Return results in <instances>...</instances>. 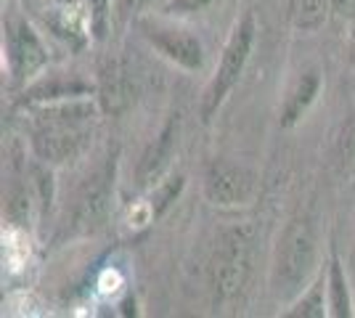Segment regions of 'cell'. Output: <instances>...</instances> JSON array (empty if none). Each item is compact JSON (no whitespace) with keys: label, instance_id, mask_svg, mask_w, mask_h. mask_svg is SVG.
<instances>
[{"label":"cell","instance_id":"obj_20","mask_svg":"<svg viewBox=\"0 0 355 318\" xmlns=\"http://www.w3.org/2000/svg\"><path fill=\"white\" fill-rule=\"evenodd\" d=\"M154 0H119V11L122 14H138V11H144L146 6H151Z\"/></svg>","mask_w":355,"mask_h":318},{"label":"cell","instance_id":"obj_11","mask_svg":"<svg viewBox=\"0 0 355 318\" xmlns=\"http://www.w3.org/2000/svg\"><path fill=\"white\" fill-rule=\"evenodd\" d=\"M318 91H321V72L313 69V72H305L300 77L282 104V117H279L282 127H295L297 122L305 117V112L311 109Z\"/></svg>","mask_w":355,"mask_h":318},{"label":"cell","instance_id":"obj_2","mask_svg":"<svg viewBox=\"0 0 355 318\" xmlns=\"http://www.w3.org/2000/svg\"><path fill=\"white\" fill-rule=\"evenodd\" d=\"M315 268V231L308 218H295L284 228L273 258V289L284 300L300 297Z\"/></svg>","mask_w":355,"mask_h":318},{"label":"cell","instance_id":"obj_17","mask_svg":"<svg viewBox=\"0 0 355 318\" xmlns=\"http://www.w3.org/2000/svg\"><path fill=\"white\" fill-rule=\"evenodd\" d=\"M180 188H183V175H178L173 181H167L164 186H159L157 191H154V202H151V207H154V215H162L173 202L178 199L180 194Z\"/></svg>","mask_w":355,"mask_h":318},{"label":"cell","instance_id":"obj_10","mask_svg":"<svg viewBox=\"0 0 355 318\" xmlns=\"http://www.w3.org/2000/svg\"><path fill=\"white\" fill-rule=\"evenodd\" d=\"M175 127L178 122L170 120L162 127V133L157 136V141L148 146L141 162H138V170H135V178H138V186L141 188H148L162 178V173L167 170L170 159H173V149H175Z\"/></svg>","mask_w":355,"mask_h":318},{"label":"cell","instance_id":"obj_13","mask_svg":"<svg viewBox=\"0 0 355 318\" xmlns=\"http://www.w3.org/2000/svg\"><path fill=\"white\" fill-rule=\"evenodd\" d=\"M90 85L85 82H67V80H48V82H40L35 85L30 93H24L27 104H56V101H69V98H80V96H88Z\"/></svg>","mask_w":355,"mask_h":318},{"label":"cell","instance_id":"obj_15","mask_svg":"<svg viewBox=\"0 0 355 318\" xmlns=\"http://www.w3.org/2000/svg\"><path fill=\"white\" fill-rule=\"evenodd\" d=\"M324 310V281H315L313 287H308L300 297L292 310H286L289 318H321Z\"/></svg>","mask_w":355,"mask_h":318},{"label":"cell","instance_id":"obj_19","mask_svg":"<svg viewBox=\"0 0 355 318\" xmlns=\"http://www.w3.org/2000/svg\"><path fill=\"white\" fill-rule=\"evenodd\" d=\"M340 154L342 157H350V159H355V114L347 120V125L342 127L340 133Z\"/></svg>","mask_w":355,"mask_h":318},{"label":"cell","instance_id":"obj_1","mask_svg":"<svg viewBox=\"0 0 355 318\" xmlns=\"http://www.w3.org/2000/svg\"><path fill=\"white\" fill-rule=\"evenodd\" d=\"M69 101H56L40 112V125L32 133V152L43 162L74 159L88 143V122L93 117V106L69 104Z\"/></svg>","mask_w":355,"mask_h":318},{"label":"cell","instance_id":"obj_21","mask_svg":"<svg viewBox=\"0 0 355 318\" xmlns=\"http://www.w3.org/2000/svg\"><path fill=\"white\" fill-rule=\"evenodd\" d=\"M350 61H353V67H355V46H353V51H350Z\"/></svg>","mask_w":355,"mask_h":318},{"label":"cell","instance_id":"obj_16","mask_svg":"<svg viewBox=\"0 0 355 318\" xmlns=\"http://www.w3.org/2000/svg\"><path fill=\"white\" fill-rule=\"evenodd\" d=\"M88 14H90V32L104 40L106 30H109V14H112V0H88Z\"/></svg>","mask_w":355,"mask_h":318},{"label":"cell","instance_id":"obj_18","mask_svg":"<svg viewBox=\"0 0 355 318\" xmlns=\"http://www.w3.org/2000/svg\"><path fill=\"white\" fill-rule=\"evenodd\" d=\"M212 0H167L164 14H196L202 8H207Z\"/></svg>","mask_w":355,"mask_h":318},{"label":"cell","instance_id":"obj_3","mask_svg":"<svg viewBox=\"0 0 355 318\" xmlns=\"http://www.w3.org/2000/svg\"><path fill=\"white\" fill-rule=\"evenodd\" d=\"M252 249H254V228L234 226L225 228L209 258V287L218 300L239 297L252 273Z\"/></svg>","mask_w":355,"mask_h":318},{"label":"cell","instance_id":"obj_4","mask_svg":"<svg viewBox=\"0 0 355 318\" xmlns=\"http://www.w3.org/2000/svg\"><path fill=\"white\" fill-rule=\"evenodd\" d=\"M252 43H254V16L244 14L236 21V27L231 30V37L220 53V64L209 80L207 91H205V101H202V120L205 122H209L218 114V109L228 98V93L236 88V82L247 69Z\"/></svg>","mask_w":355,"mask_h":318},{"label":"cell","instance_id":"obj_8","mask_svg":"<svg viewBox=\"0 0 355 318\" xmlns=\"http://www.w3.org/2000/svg\"><path fill=\"white\" fill-rule=\"evenodd\" d=\"M135 98L130 69L119 59H106L98 69V101L106 114H122Z\"/></svg>","mask_w":355,"mask_h":318},{"label":"cell","instance_id":"obj_14","mask_svg":"<svg viewBox=\"0 0 355 318\" xmlns=\"http://www.w3.org/2000/svg\"><path fill=\"white\" fill-rule=\"evenodd\" d=\"M326 287H329V313L334 318H350L353 316V303H350V287L340 265V258L331 255L329 263V276H326Z\"/></svg>","mask_w":355,"mask_h":318},{"label":"cell","instance_id":"obj_5","mask_svg":"<svg viewBox=\"0 0 355 318\" xmlns=\"http://www.w3.org/2000/svg\"><path fill=\"white\" fill-rule=\"evenodd\" d=\"M205 194L215 207L247 204L254 194V173L231 159H212L205 173Z\"/></svg>","mask_w":355,"mask_h":318},{"label":"cell","instance_id":"obj_9","mask_svg":"<svg viewBox=\"0 0 355 318\" xmlns=\"http://www.w3.org/2000/svg\"><path fill=\"white\" fill-rule=\"evenodd\" d=\"M109 202H112V175L109 170H101L98 175L88 178L83 194L74 207V226L83 231H96L109 215Z\"/></svg>","mask_w":355,"mask_h":318},{"label":"cell","instance_id":"obj_6","mask_svg":"<svg viewBox=\"0 0 355 318\" xmlns=\"http://www.w3.org/2000/svg\"><path fill=\"white\" fill-rule=\"evenodd\" d=\"M6 53H8V69L14 82H24L37 75L48 61L43 40L32 30L24 19H8L6 21Z\"/></svg>","mask_w":355,"mask_h":318},{"label":"cell","instance_id":"obj_7","mask_svg":"<svg viewBox=\"0 0 355 318\" xmlns=\"http://www.w3.org/2000/svg\"><path fill=\"white\" fill-rule=\"evenodd\" d=\"M144 35L151 46L157 48L167 61H173L178 67L189 69V72H199L205 64V48L193 37L191 32L178 30V27H144Z\"/></svg>","mask_w":355,"mask_h":318},{"label":"cell","instance_id":"obj_12","mask_svg":"<svg viewBox=\"0 0 355 318\" xmlns=\"http://www.w3.org/2000/svg\"><path fill=\"white\" fill-rule=\"evenodd\" d=\"M331 11V0H292L289 3V21L297 32L321 30Z\"/></svg>","mask_w":355,"mask_h":318}]
</instances>
